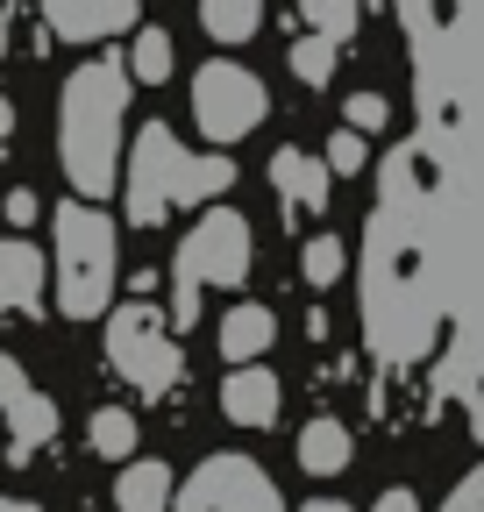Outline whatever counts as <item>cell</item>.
<instances>
[{
	"instance_id": "9a60e30c",
	"label": "cell",
	"mask_w": 484,
	"mask_h": 512,
	"mask_svg": "<svg viewBox=\"0 0 484 512\" xmlns=\"http://www.w3.org/2000/svg\"><path fill=\"white\" fill-rule=\"evenodd\" d=\"M299 470H314V477L349 470V427L342 420H307L299 427Z\"/></svg>"
},
{
	"instance_id": "5b68a950",
	"label": "cell",
	"mask_w": 484,
	"mask_h": 512,
	"mask_svg": "<svg viewBox=\"0 0 484 512\" xmlns=\"http://www.w3.org/2000/svg\"><path fill=\"white\" fill-rule=\"evenodd\" d=\"M107 363L136 384V392H171L178 384V342H171V320L157 306H114L107 313Z\"/></svg>"
},
{
	"instance_id": "5bb4252c",
	"label": "cell",
	"mask_w": 484,
	"mask_h": 512,
	"mask_svg": "<svg viewBox=\"0 0 484 512\" xmlns=\"http://www.w3.org/2000/svg\"><path fill=\"white\" fill-rule=\"evenodd\" d=\"M171 498H178V477H171L157 456L121 463V477H114V505H121V512H171Z\"/></svg>"
},
{
	"instance_id": "cb8c5ba5",
	"label": "cell",
	"mask_w": 484,
	"mask_h": 512,
	"mask_svg": "<svg viewBox=\"0 0 484 512\" xmlns=\"http://www.w3.org/2000/svg\"><path fill=\"white\" fill-rule=\"evenodd\" d=\"M0 207H8V221H15V228H29V221L43 214V200H36V192H29V185H15V192H8V200H0Z\"/></svg>"
},
{
	"instance_id": "d6986e66",
	"label": "cell",
	"mask_w": 484,
	"mask_h": 512,
	"mask_svg": "<svg viewBox=\"0 0 484 512\" xmlns=\"http://www.w3.org/2000/svg\"><path fill=\"white\" fill-rule=\"evenodd\" d=\"M86 434H93L100 456H114V463H129V456H136V413H121V406H100Z\"/></svg>"
},
{
	"instance_id": "52a82bcc",
	"label": "cell",
	"mask_w": 484,
	"mask_h": 512,
	"mask_svg": "<svg viewBox=\"0 0 484 512\" xmlns=\"http://www.w3.org/2000/svg\"><path fill=\"white\" fill-rule=\"evenodd\" d=\"M171 512H285V498L250 456H207L186 484H178Z\"/></svg>"
},
{
	"instance_id": "7c38bea8",
	"label": "cell",
	"mask_w": 484,
	"mask_h": 512,
	"mask_svg": "<svg viewBox=\"0 0 484 512\" xmlns=\"http://www.w3.org/2000/svg\"><path fill=\"white\" fill-rule=\"evenodd\" d=\"M221 413H228L235 427H271V420H278V377H271L264 363L228 370V384H221Z\"/></svg>"
},
{
	"instance_id": "ba28073f",
	"label": "cell",
	"mask_w": 484,
	"mask_h": 512,
	"mask_svg": "<svg viewBox=\"0 0 484 512\" xmlns=\"http://www.w3.org/2000/svg\"><path fill=\"white\" fill-rule=\"evenodd\" d=\"M43 22L65 43H107L136 29V0H43Z\"/></svg>"
},
{
	"instance_id": "e0dca14e",
	"label": "cell",
	"mask_w": 484,
	"mask_h": 512,
	"mask_svg": "<svg viewBox=\"0 0 484 512\" xmlns=\"http://www.w3.org/2000/svg\"><path fill=\"white\" fill-rule=\"evenodd\" d=\"M299 22H307V36L321 43H342L363 29V0H299Z\"/></svg>"
},
{
	"instance_id": "484cf974",
	"label": "cell",
	"mask_w": 484,
	"mask_h": 512,
	"mask_svg": "<svg viewBox=\"0 0 484 512\" xmlns=\"http://www.w3.org/2000/svg\"><path fill=\"white\" fill-rule=\"evenodd\" d=\"M15 136V107H8V93H0V143Z\"/></svg>"
},
{
	"instance_id": "30bf717a",
	"label": "cell",
	"mask_w": 484,
	"mask_h": 512,
	"mask_svg": "<svg viewBox=\"0 0 484 512\" xmlns=\"http://www.w3.org/2000/svg\"><path fill=\"white\" fill-rule=\"evenodd\" d=\"M43 285H50V271H43V249L36 242H22V235H8L0 242V313H43Z\"/></svg>"
},
{
	"instance_id": "ac0fdd59",
	"label": "cell",
	"mask_w": 484,
	"mask_h": 512,
	"mask_svg": "<svg viewBox=\"0 0 484 512\" xmlns=\"http://www.w3.org/2000/svg\"><path fill=\"white\" fill-rule=\"evenodd\" d=\"M129 79L136 86H164L171 79V29H136V43H129Z\"/></svg>"
},
{
	"instance_id": "7a4b0ae2",
	"label": "cell",
	"mask_w": 484,
	"mask_h": 512,
	"mask_svg": "<svg viewBox=\"0 0 484 512\" xmlns=\"http://www.w3.org/2000/svg\"><path fill=\"white\" fill-rule=\"evenodd\" d=\"M228 185H235V164L221 150L186 157V143H178L164 121H150V128H136V150L121 164V207H129L136 228H150V221H164L186 200H221Z\"/></svg>"
},
{
	"instance_id": "9c48e42d",
	"label": "cell",
	"mask_w": 484,
	"mask_h": 512,
	"mask_svg": "<svg viewBox=\"0 0 484 512\" xmlns=\"http://www.w3.org/2000/svg\"><path fill=\"white\" fill-rule=\"evenodd\" d=\"M0 413H8V448L22 456V448H43L50 434H57V413H50V399L36 392V384L0 356Z\"/></svg>"
},
{
	"instance_id": "603a6c76",
	"label": "cell",
	"mask_w": 484,
	"mask_h": 512,
	"mask_svg": "<svg viewBox=\"0 0 484 512\" xmlns=\"http://www.w3.org/2000/svg\"><path fill=\"white\" fill-rule=\"evenodd\" d=\"M363 164H371V143H363L356 128H342V136L328 143V171H363Z\"/></svg>"
},
{
	"instance_id": "8fae6325",
	"label": "cell",
	"mask_w": 484,
	"mask_h": 512,
	"mask_svg": "<svg viewBox=\"0 0 484 512\" xmlns=\"http://www.w3.org/2000/svg\"><path fill=\"white\" fill-rule=\"evenodd\" d=\"M271 342H278V313H271V306L242 299V306H228V313H221V356H228L235 370L264 363V349H271Z\"/></svg>"
},
{
	"instance_id": "3957f363",
	"label": "cell",
	"mask_w": 484,
	"mask_h": 512,
	"mask_svg": "<svg viewBox=\"0 0 484 512\" xmlns=\"http://www.w3.org/2000/svg\"><path fill=\"white\" fill-rule=\"evenodd\" d=\"M50 228H57V313L100 320L114 306V221H107V207L65 200L50 214Z\"/></svg>"
},
{
	"instance_id": "ffe728a7",
	"label": "cell",
	"mask_w": 484,
	"mask_h": 512,
	"mask_svg": "<svg viewBox=\"0 0 484 512\" xmlns=\"http://www.w3.org/2000/svg\"><path fill=\"white\" fill-rule=\"evenodd\" d=\"M342 264H349V249H342L335 235H314L307 249H299V278H307V285H335Z\"/></svg>"
},
{
	"instance_id": "7402d4cb",
	"label": "cell",
	"mask_w": 484,
	"mask_h": 512,
	"mask_svg": "<svg viewBox=\"0 0 484 512\" xmlns=\"http://www.w3.org/2000/svg\"><path fill=\"white\" fill-rule=\"evenodd\" d=\"M292 72L307 79V86H328V79H335V43L299 36V43H292Z\"/></svg>"
},
{
	"instance_id": "4316f807",
	"label": "cell",
	"mask_w": 484,
	"mask_h": 512,
	"mask_svg": "<svg viewBox=\"0 0 484 512\" xmlns=\"http://www.w3.org/2000/svg\"><path fill=\"white\" fill-rule=\"evenodd\" d=\"M307 512H356V505H342V498H314Z\"/></svg>"
},
{
	"instance_id": "8992f818",
	"label": "cell",
	"mask_w": 484,
	"mask_h": 512,
	"mask_svg": "<svg viewBox=\"0 0 484 512\" xmlns=\"http://www.w3.org/2000/svg\"><path fill=\"white\" fill-rule=\"evenodd\" d=\"M264 114H271V93H264V79L250 72V64L214 57V64L193 72V121L207 128L214 143H242Z\"/></svg>"
},
{
	"instance_id": "277c9868",
	"label": "cell",
	"mask_w": 484,
	"mask_h": 512,
	"mask_svg": "<svg viewBox=\"0 0 484 512\" xmlns=\"http://www.w3.org/2000/svg\"><path fill=\"white\" fill-rule=\"evenodd\" d=\"M250 278V221L214 207L193 221V235L178 242V306L171 328H193L200 320V285H242Z\"/></svg>"
},
{
	"instance_id": "6da1fadb",
	"label": "cell",
	"mask_w": 484,
	"mask_h": 512,
	"mask_svg": "<svg viewBox=\"0 0 484 512\" xmlns=\"http://www.w3.org/2000/svg\"><path fill=\"white\" fill-rule=\"evenodd\" d=\"M121 107H129V64L93 57L65 86V114H57V157H65L72 200L100 207L121 185Z\"/></svg>"
},
{
	"instance_id": "2e32d148",
	"label": "cell",
	"mask_w": 484,
	"mask_h": 512,
	"mask_svg": "<svg viewBox=\"0 0 484 512\" xmlns=\"http://www.w3.org/2000/svg\"><path fill=\"white\" fill-rule=\"evenodd\" d=\"M200 22L214 43H250L264 29V0H200Z\"/></svg>"
},
{
	"instance_id": "44dd1931",
	"label": "cell",
	"mask_w": 484,
	"mask_h": 512,
	"mask_svg": "<svg viewBox=\"0 0 484 512\" xmlns=\"http://www.w3.org/2000/svg\"><path fill=\"white\" fill-rule=\"evenodd\" d=\"M342 121L371 143V136H385V128H392V100H385V93H349V100H342Z\"/></svg>"
},
{
	"instance_id": "d4e9b609",
	"label": "cell",
	"mask_w": 484,
	"mask_h": 512,
	"mask_svg": "<svg viewBox=\"0 0 484 512\" xmlns=\"http://www.w3.org/2000/svg\"><path fill=\"white\" fill-rule=\"evenodd\" d=\"M371 512H420V498H413V491H406V484H399V491H385V498H378V505H371Z\"/></svg>"
},
{
	"instance_id": "4fadbf2b",
	"label": "cell",
	"mask_w": 484,
	"mask_h": 512,
	"mask_svg": "<svg viewBox=\"0 0 484 512\" xmlns=\"http://www.w3.org/2000/svg\"><path fill=\"white\" fill-rule=\"evenodd\" d=\"M328 157H307V150H278L271 157V185H278V200L285 207H307V214H321L328 207Z\"/></svg>"
}]
</instances>
